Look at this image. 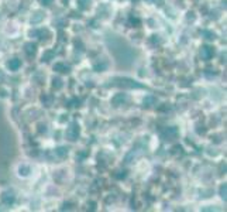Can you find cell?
Segmentation results:
<instances>
[{
	"label": "cell",
	"instance_id": "1",
	"mask_svg": "<svg viewBox=\"0 0 227 212\" xmlns=\"http://www.w3.org/2000/svg\"><path fill=\"white\" fill-rule=\"evenodd\" d=\"M18 65H20V61H13V62H9V68H13V69H17L18 68Z\"/></svg>",
	"mask_w": 227,
	"mask_h": 212
}]
</instances>
